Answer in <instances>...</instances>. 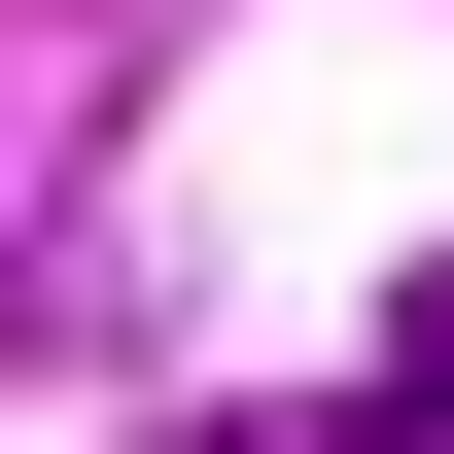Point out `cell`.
<instances>
[{
	"instance_id": "6da1fadb",
	"label": "cell",
	"mask_w": 454,
	"mask_h": 454,
	"mask_svg": "<svg viewBox=\"0 0 454 454\" xmlns=\"http://www.w3.org/2000/svg\"><path fill=\"white\" fill-rule=\"evenodd\" d=\"M349 419H385V454H454V280L385 315V385H349Z\"/></svg>"
},
{
	"instance_id": "7a4b0ae2",
	"label": "cell",
	"mask_w": 454,
	"mask_h": 454,
	"mask_svg": "<svg viewBox=\"0 0 454 454\" xmlns=\"http://www.w3.org/2000/svg\"><path fill=\"white\" fill-rule=\"evenodd\" d=\"M175 454H385V419H175Z\"/></svg>"
}]
</instances>
